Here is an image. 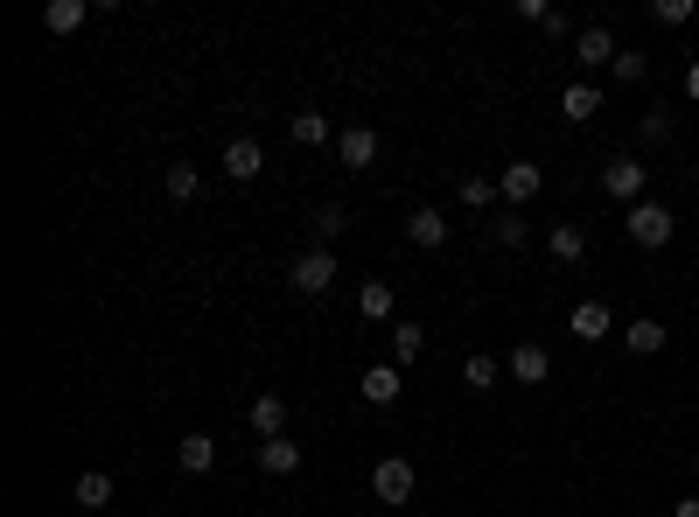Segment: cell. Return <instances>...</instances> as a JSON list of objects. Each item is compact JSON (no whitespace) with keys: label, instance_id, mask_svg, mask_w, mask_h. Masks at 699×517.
Masks as SVG:
<instances>
[{"label":"cell","instance_id":"cell-1","mask_svg":"<svg viewBox=\"0 0 699 517\" xmlns=\"http://www.w3.org/2000/svg\"><path fill=\"white\" fill-rule=\"evenodd\" d=\"M622 232H630V245H644V252H657V245H672L678 217H672L665 203H636L630 217H622Z\"/></svg>","mask_w":699,"mask_h":517},{"label":"cell","instance_id":"cell-2","mask_svg":"<svg viewBox=\"0 0 699 517\" xmlns=\"http://www.w3.org/2000/svg\"><path fill=\"white\" fill-rule=\"evenodd\" d=\"M288 280H294V294H301V301H323L329 286H336V252H329V245H315V252H301Z\"/></svg>","mask_w":699,"mask_h":517},{"label":"cell","instance_id":"cell-3","mask_svg":"<svg viewBox=\"0 0 699 517\" xmlns=\"http://www.w3.org/2000/svg\"><path fill=\"white\" fill-rule=\"evenodd\" d=\"M413 483H420V475H413L406 454H385V462L371 469V496H377V504H413Z\"/></svg>","mask_w":699,"mask_h":517},{"label":"cell","instance_id":"cell-4","mask_svg":"<svg viewBox=\"0 0 699 517\" xmlns=\"http://www.w3.org/2000/svg\"><path fill=\"white\" fill-rule=\"evenodd\" d=\"M601 189H609L616 203L636 210V203H644V161H636V155H616L609 168H601Z\"/></svg>","mask_w":699,"mask_h":517},{"label":"cell","instance_id":"cell-5","mask_svg":"<svg viewBox=\"0 0 699 517\" xmlns=\"http://www.w3.org/2000/svg\"><path fill=\"white\" fill-rule=\"evenodd\" d=\"M497 189H504V203H532L539 196V189H545V168L539 161H511V168H504V176H497Z\"/></svg>","mask_w":699,"mask_h":517},{"label":"cell","instance_id":"cell-6","mask_svg":"<svg viewBox=\"0 0 699 517\" xmlns=\"http://www.w3.org/2000/svg\"><path fill=\"white\" fill-rule=\"evenodd\" d=\"M259 168H267V147H259L252 133H238V141L224 147V176H232V182H259Z\"/></svg>","mask_w":699,"mask_h":517},{"label":"cell","instance_id":"cell-7","mask_svg":"<svg viewBox=\"0 0 699 517\" xmlns=\"http://www.w3.org/2000/svg\"><path fill=\"white\" fill-rule=\"evenodd\" d=\"M245 419H252V434H259V440H280V434H288V398H280V392H259Z\"/></svg>","mask_w":699,"mask_h":517},{"label":"cell","instance_id":"cell-8","mask_svg":"<svg viewBox=\"0 0 699 517\" xmlns=\"http://www.w3.org/2000/svg\"><path fill=\"white\" fill-rule=\"evenodd\" d=\"M616 56H622V49H616V35H609V29H580V35H574V64L601 70V64H616Z\"/></svg>","mask_w":699,"mask_h":517},{"label":"cell","instance_id":"cell-9","mask_svg":"<svg viewBox=\"0 0 699 517\" xmlns=\"http://www.w3.org/2000/svg\"><path fill=\"white\" fill-rule=\"evenodd\" d=\"M336 155H343V168H371L377 161V133L371 126H343L336 133Z\"/></svg>","mask_w":699,"mask_h":517},{"label":"cell","instance_id":"cell-10","mask_svg":"<svg viewBox=\"0 0 699 517\" xmlns=\"http://www.w3.org/2000/svg\"><path fill=\"white\" fill-rule=\"evenodd\" d=\"M406 238L420 245V252H441V245H448V217H441V210H413V217H406Z\"/></svg>","mask_w":699,"mask_h":517},{"label":"cell","instance_id":"cell-11","mask_svg":"<svg viewBox=\"0 0 699 517\" xmlns=\"http://www.w3.org/2000/svg\"><path fill=\"white\" fill-rule=\"evenodd\" d=\"M665 322H657V315H644V322H630V329H622V350H630V357H657V350H665Z\"/></svg>","mask_w":699,"mask_h":517},{"label":"cell","instance_id":"cell-12","mask_svg":"<svg viewBox=\"0 0 699 517\" xmlns=\"http://www.w3.org/2000/svg\"><path fill=\"white\" fill-rule=\"evenodd\" d=\"M545 252L560 266H580L588 259V232H580V224H553V232H545Z\"/></svg>","mask_w":699,"mask_h":517},{"label":"cell","instance_id":"cell-13","mask_svg":"<svg viewBox=\"0 0 699 517\" xmlns=\"http://www.w3.org/2000/svg\"><path fill=\"white\" fill-rule=\"evenodd\" d=\"M545 371H553L545 342H518V350H511V378H518V385H545Z\"/></svg>","mask_w":699,"mask_h":517},{"label":"cell","instance_id":"cell-14","mask_svg":"<svg viewBox=\"0 0 699 517\" xmlns=\"http://www.w3.org/2000/svg\"><path fill=\"white\" fill-rule=\"evenodd\" d=\"M259 469H267V475H294V469H301V440H294V434L259 440Z\"/></svg>","mask_w":699,"mask_h":517},{"label":"cell","instance_id":"cell-15","mask_svg":"<svg viewBox=\"0 0 699 517\" xmlns=\"http://www.w3.org/2000/svg\"><path fill=\"white\" fill-rule=\"evenodd\" d=\"M357 308H364L371 322H399V294H392L385 280H364L357 286Z\"/></svg>","mask_w":699,"mask_h":517},{"label":"cell","instance_id":"cell-16","mask_svg":"<svg viewBox=\"0 0 699 517\" xmlns=\"http://www.w3.org/2000/svg\"><path fill=\"white\" fill-rule=\"evenodd\" d=\"M357 392H364L371 406H392V398L406 392V385H399V363H371V371H364V385H357Z\"/></svg>","mask_w":699,"mask_h":517},{"label":"cell","instance_id":"cell-17","mask_svg":"<svg viewBox=\"0 0 699 517\" xmlns=\"http://www.w3.org/2000/svg\"><path fill=\"white\" fill-rule=\"evenodd\" d=\"M70 496H78V510H84V517H99V510L112 504V475H105V469H84Z\"/></svg>","mask_w":699,"mask_h":517},{"label":"cell","instance_id":"cell-18","mask_svg":"<svg viewBox=\"0 0 699 517\" xmlns=\"http://www.w3.org/2000/svg\"><path fill=\"white\" fill-rule=\"evenodd\" d=\"M176 462H182L189 475H211V469H217V448H211V434H182V440H176Z\"/></svg>","mask_w":699,"mask_h":517},{"label":"cell","instance_id":"cell-19","mask_svg":"<svg viewBox=\"0 0 699 517\" xmlns=\"http://www.w3.org/2000/svg\"><path fill=\"white\" fill-rule=\"evenodd\" d=\"M84 14H91V0H49V8H43V29H49V35H78Z\"/></svg>","mask_w":699,"mask_h":517},{"label":"cell","instance_id":"cell-20","mask_svg":"<svg viewBox=\"0 0 699 517\" xmlns=\"http://www.w3.org/2000/svg\"><path fill=\"white\" fill-rule=\"evenodd\" d=\"M574 336H588V342L616 336V315H609V301H580V308H574Z\"/></svg>","mask_w":699,"mask_h":517},{"label":"cell","instance_id":"cell-21","mask_svg":"<svg viewBox=\"0 0 699 517\" xmlns=\"http://www.w3.org/2000/svg\"><path fill=\"white\" fill-rule=\"evenodd\" d=\"M420 350H427V329H420V322H392V363L406 371V363H420Z\"/></svg>","mask_w":699,"mask_h":517},{"label":"cell","instance_id":"cell-22","mask_svg":"<svg viewBox=\"0 0 699 517\" xmlns=\"http://www.w3.org/2000/svg\"><path fill=\"white\" fill-rule=\"evenodd\" d=\"M595 112H601V91H595V85H566V91H560V120L580 126V120H595Z\"/></svg>","mask_w":699,"mask_h":517},{"label":"cell","instance_id":"cell-23","mask_svg":"<svg viewBox=\"0 0 699 517\" xmlns=\"http://www.w3.org/2000/svg\"><path fill=\"white\" fill-rule=\"evenodd\" d=\"M288 133H294V147H323V141H336L329 112H294V120H288Z\"/></svg>","mask_w":699,"mask_h":517},{"label":"cell","instance_id":"cell-24","mask_svg":"<svg viewBox=\"0 0 699 517\" xmlns=\"http://www.w3.org/2000/svg\"><path fill=\"white\" fill-rule=\"evenodd\" d=\"M161 182H168V196H176V203H189L203 176H196V161H168V176H161Z\"/></svg>","mask_w":699,"mask_h":517},{"label":"cell","instance_id":"cell-25","mask_svg":"<svg viewBox=\"0 0 699 517\" xmlns=\"http://www.w3.org/2000/svg\"><path fill=\"white\" fill-rule=\"evenodd\" d=\"M343 232H350L343 203H323V210H315V245H329V238H343Z\"/></svg>","mask_w":699,"mask_h":517},{"label":"cell","instance_id":"cell-26","mask_svg":"<svg viewBox=\"0 0 699 517\" xmlns=\"http://www.w3.org/2000/svg\"><path fill=\"white\" fill-rule=\"evenodd\" d=\"M525 238H532V224H525V210H504V217H497V245H504V252H518Z\"/></svg>","mask_w":699,"mask_h":517},{"label":"cell","instance_id":"cell-27","mask_svg":"<svg viewBox=\"0 0 699 517\" xmlns=\"http://www.w3.org/2000/svg\"><path fill=\"white\" fill-rule=\"evenodd\" d=\"M462 378H469V385H476V392H489V385H497V378H504V363H497V357H483V350H476V357H469V363H462Z\"/></svg>","mask_w":699,"mask_h":517},{"label":"cell","instance_id":"cell-28","mask_svg":"<svg viewBox=\"0 0 699 517\" xmlns=\"http://www.w3.org/2000/svg\"><path fill=\"white\" fill-rule=\"evenodd\" d=\"M455 196H462L469 210H483L489 196H504V189H497V176H462V189H455Z\"/></svg>","mask_w":699,"mask_h":517},{"label":"cell","instance_id":"cell-29","mask_svg":"<svg viewBox=\"0 0 699 517\" xmlns=\"http://www.w3.org/2000/svg\"><path fill=\"white\" fill-rule=\"evenodd\" d=\"M609 70H616L622 85H644V78H651V64H644V56H636V49H622V56H616Z\"/></svg>","mask_w":699,"mask_h":517},{"label":"cell","instance_id":"cell-30","mask_svg":"<svg viewBox=\"0 0 699 517\" xmlns=\"http://www.w3.org/2000/svg\"><path fill=\"white\" fill-rule=\"evenodd\" d=\"M657 22H665V29H686V22H692V0H657Z\"/></svg>","mask_w":699,"mask_h":517},{"label":"cell","instance_id":"cell-31","mask_svg":"<svg viewBox=\"0 0 699 517\" xmlns=\"http://www.w3.org/2000/svg\"><path fill=\"white\" fill-rule=\"evenodd\" d=\"M665 133H672L665 112H644V120H636V141H665Z\"/></svg>","mask_w":699,"mask_h":517},{"label":"cell","instance_id":"cell-32","mask_svg":"<svg viewBox=\"0 0 699 517\" xmlns=\"http://www.w3.org/2000/svg\"><path fill=\"white\" fill-rule=\"evenodd\" d=\"M672 517H699V496H678V510Z\"/></svg>","mask_w":699,"mask_h":517},{"label":"cell","instance_id":"cell-33","mask_svg":"<svg viewBox=\"0 0 699 517\" xmlns=\"http://www.w3.org/2000/svg\"><path fill=\"white\" fill-rule=\"evenodd\" d=\"M686 91H692V99H699V64H692V70H686Z\"/></svg>","mask_w":699,"mask_h":517},{"label":"cell","instance_id":"cell-34","mask_svg":"<svg viewBox=\"0 0 699 517\" xmlns=\"http://www.w3.org/2000/svg\"><path fill=\"white\" fill-rule=\"evenodd\" d=\"M692 469H699V454H692Z\"/></svg>","mask_w":699,"mask_h":517},{"label":"cell","instance_id":"cell-35","mask_svg":"<svg viewBox=\"0 0 699 517\" xmlns=\"http://www.w3.org/2000/svg\"><path fill=\"white\" fill-rule=\"evenodd\" d=\"M78 517H84V510H78Z\"/></svg>","mask_w":699,"mask_h":517}]
</instances>
